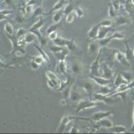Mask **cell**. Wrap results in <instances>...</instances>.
<instances>
[{
    "instance_id": "obj_1",
    "label": "cell",
    "mask_w": 134,
    "mask_h": 134,
    "mask_svg": "<svg viewBox=\"0 0 134 134\" xmlns=\"http://www.w3.org/2000/svg\"><path fill=\"white\" fill-rule=\"evenodd\" d=\"M104 104L101 101H99L97 100H91L88 99V100H85V99H82L80 102L78 103L77 108L76 110V113L79 114L80 112L83 111L86 109H88L93 108L97 106Z\"/></svg>"
},
{
    "instance_id": "obj_2",
    "label": "cell",
    "mask_w": 134,
    "mask_h": 134,
    "mask_svg": "<svg viewBox=\"0 0 134 134\" xmlns=\"http://www.w3.org/2000/svg\"><path fill=\"white\" fill-rule=\"evenodd\" d=\"M103 48L99 50L97 54V57L94 61L92 63L90 66V73L91 76H101V73H100V60L101 54H102Z\"/></svg>"
},
{
    "instance_id": "obj_3",
    "label": "cell",
    "mask_w": 134,
    "mask_h": 134,
    "mask_svg": "<svg viewBox=\"0 0 134 134\" xmlns=\"http://www.w3.org/2000/svg\"><path fill=\"white\" fill-rule=\"evenodd\" d=\"M112 115H113L112 111H98V112L93 113L91 115V118H89V119H85V118H77V119L97 122L100 121V119L105 118V117H109V116Z\"/></svg>"
},
{
    "instance_id": "obj_4",
    "label": "cell",
    "mask_w": 134,
    "mask_h": 134,
    "mask_svg": "<svg viewBox=\"0 0 134 134\" xmlns=\"http://www.w3.org/2000/svg\"><path fill=\"white\" fill-rule=\"evenodd\" d=\"M70 69L75 75H82L84 72V66L81 61L74 59L71 62Z\"/></svg>"
},
{
    "instance_id": "obj_5",
    "label": "cell",
    "mask_w": 134,
    "mask_h": 134,
    "mask_svg": "<svg viewBox=\"0 0 134 134\" xmlns=\"http://www.w3.org/2000/svg\"><path fill=\"white\" fill-rule=\"evenodd\" d=\"M134 87V80L133 81H131L129 83L126 84H123L121 85L118 86L117 87H116L115 89L111 92L109 94H107V97H111L114 95L115 93H119V92H125L128 91L129 90L131 89Z\"/></svg>"
},
{
    "instance_id": "obj_6",
    "label": "cell",
    "mask_w": 134,
    "mask_h": 134,
    "mask_svg": "<svg viewBox=\"0 0 134 134\" xmlns=\"http://www.w3.org/2000/svg\"><path fill=\"white\" fill-rule=\"evenodd\" d=\"M75 119H77V117L73 115H64L60 120L57 131L59 133L64 131L68 124Z\"/></svg>"
},
{
    "instance_id": "obj_7",
    "label": "cell",
    "mask_w": 134,
    "mask_h": 134,
    "mask_svg": "<svg viewBox=\"0 0 134 134\" xmlns=\"http://www.w3.org/2000/svg\"><path fill=\"white\" fill-rule=\"evenodd\" d=\"M82 88H83V90L87 93L88 94V99L92 100V95H93V91H94L95 86L93 82H91L90 81H85L82 82Z\"/></svg>"
},
{
    "instance_id": "obj_8",
    "label": "cell",
    "mask_w": 134,
    "mask_h": 134,
    "mask_svg": "<svg viewBox=\"0 0 134 134\" xmlns=\"http://www.w3.org/2000/svg\"><path fill=\"white\" fill-rule=\"evenodd\" d=\"M102 48V47L100 46L99 41L97 40H91L88 44V53L94 54H98L99 50Z\"/></svg>"
},
{
    "instance_id": "obj_9",
    "label": "cell",
    "mask_w": 134,
    "mask_h": 134,
    "mask_svg": "<svg viewBox=\"0 0 134 134\" xmlns=\"http://www.w3.org/2000/svg\"><path fill=\"white\" fill-rule=\"evenodd\" d=\"M90 78L92 81H93L94 83L97 84V85L100 86V87L109 85L113 81V79H106V78L101 76H90Z\"/></svg>"
},
{
    "instance_id": "obj_10",
    "label": "cell",
    "mask_w": 134,
    "mask_h": 134,
    "mask_svg": "<svg viewBox=\"0 0 134 134\" xmlns=\"http://www.w3.org/2000/svg\"><path fill=\"white\" fill-rule=\"evenodd\" d=\"M115 57L120 64L125 66H130V63L127 60L125 53L124 52H121L119 50H115Z\"/></svg>"
},
{
    "instance_id": "obj_11",
    "label": "cell",
    "mask_w": 134,
    "mask_h": 134,
    "mask_svg": "<svg viewBox=\"0 0 134 134\" xmlns=\"http://www.w3.org/2000/svg\"><path fill=\"white\" fill-rule=\"evenodd\" d=\"M101 76L108 79H113L115 76V72L111 69L109 65L107 63H104L103 68V74Z\"/></svg>"
},
{
    "instance_id": "obj_12",
    "label": "cell",
    "mask_w": 134,
    "mask_h": 134,
    "mask_svg": "<svg viewBox=\"0 0 134 134\" xmlns=\"http://www.w3.org/2000/svg\"><path fill=\"white\" fill-rule=\"evenodd\" d=\"M69 99L73 103H79L82 99V95L79 91H78L75 88L72 87L71 91H70V96H69Z\"/></svg>"
},
{
    "instance_id": "obj_13",
    "label": "cell",
    "mask_w": 134,
    "mask_h": 134,
    "mask_svg": "<svg viewBox=\"0 0 134 134\" xmlns=\"http://www.w3.org/2000/svg\"><path fill=\"white\" fill-rule=\"evenodd\" d=\"M96 126L98 128H109L111 129L113 127V122L111 121L109 119H108L107 117H105L103 119H100V121L97 122Z\"/></svg>"
},
{
    "instance_id": "obj_14",
    "label": "cell",
    "mask_w": 134,
    "mask_h": 134,
    "mask_svg": "<svg viewBox=\"0 0 134 134\" xmlns=\"http://www.w3.org/2000/svg\"><path fill=\"white\" fill-rule=\"evenodd\" d=\"M66 4L67 3L66 2V0H58V2L54 5V6L51 8V9L48 12L45 14V15H49L50 14L55 12H57V11L60 10V9H63Z\"/></svg>"
},
{
    "instance_id": "obj_15",
    "label": "cell",
    "mask_w": 134,
    "mask_h": 134,
    "mask_svg": "<svg viewBox=\"0 0 134 134\" xmlns=\"http://www.w3.org/2000/svg\"><path fill=\"white\" fill-rule=\"evenodd\" d=\"M123 43L125 45V54L127 60L131 63L134 60V57H133V50L130 48V45L128 44L127 41H123Z\"/></svg>"
},
{
    "instance_id": "obj_16",
    "label": "cell",
    "mask_w": 134,
    "mask_h": 134,
    "mask_svg": "<svg viewBox=\"0 0 134 134\" xmlns=\"http://www.w3.org/2000/svg\"><path fill=\"white\" fill-rule=\"evenodd\" d=\"M131 23V20L127 18L123 15H117L115 18V25L116 26H124L125 24H130Z\"/></svg>"
},
{
    "instance_id": "obj_17",
    "label": "cell",
    "mask_w": 134,
    "mask_h": 134,
    "mask_svg": "<svg viewBox=\"0 0 134 134\" xmlns=\"http://www.w3.org/2000/svg\"><path fill=\"white\" fill-rule=\"evenodd\" d=\"M100 27V24H98L94 25V26H93V27L88 31L87 34H88V38H90L91 40H96L97 37L98 36V34H99Z\"/></svg>"
},
{
    "instance_id": "obj_18",
    "label": "cell",
    "mask_w": 134,
    "mask_h": 134,
    "mask_svg": "<svg viewBox=\"0 0 134 134\" xmlns=\"http://www.w3.org/2000/svg\"><path fill=\"white\" fill-rule=\"evenodd\" d=\"M112 30H113V28L111 27H103V26H100V28H99V34H98V36L97 37L96 40H100V39H103V38L107 37V34L111 32Z\"/></svg>"
},
{
    "instance_id": "obj_19",
    "label": "cell",
    "mask_w": 134,
    "mask_h": 134,
    "mask_svg": "<svg viewBox=\"0 0 134 134\" xmlns=\"http://www.w3.org/2000/svg\"><path fill=\"white\" fill-rule=\"evenodd\" d=\"M36 38V36L34 34L31 32H28L25 35L24 38V42L25 44H31L35 41Z\"/></svg>"
},
{
    "instance_id": "obj_20",
    "label": "cell",
    "mask_w": 134,
    "mask_h": 134,
    "mask_svg": "<svg viewBox=\"0 0 134 134\" xmlns=\"http://www.w3.org/2000/svg\"><path fill=\"white\" fill-rule=\"evenodd\" d=\"M44 20H43V18L41 16L39 17V20L33 24V26L31 27L30 29L29 30V31L31 30H40V28L44 26Z\"/></svg>"
},
{
    "instance_id": "obj_21",
    "label": "cell",
    "mask_w": 134,
    "mask_h": 134,
    "mask_svg": "<svg viewBox=\"0 0 134 134\" xmlns=\"http://www.w3.org/2000/svg\"><path fill=\"white\" fill-rule=\"evenodd\" d=\"M126 83H129V82H127L125 79H124V78L122 76L121 74L120 73L118 74V75L115 76V81L114 82H113V85L115 87H117L118 86L121 85L123 84Z\"/></svg>"
},
{
    "instance_id": "obj_22",
    "label": "cell",
    "mask_w": 134,
    "mask_h": 134,
    "mask_svg": "<svg viewBox=\"0 0 134 134\" xmlns=\"http://www.w3.org/2000/svg\"><path fill=\"white\" fill-rule=\"evenodd\" d=\"M58 70L60 73H62L63 75H66L67 72V65L66 63L65 62V60H60L59 64H58Z\"/></svg>"
},
{
    "instance_id": "obj_23",
    "label": "cell",
    "mask_w": 134,
    "mask_h": 134,
    "mask_svg": "<svg viewBox=\"0 0 134 134\" xmlns=\"http://www.w3.org/2000/svg\"><path fill=\"white\" fill-rule=\"evenodd\" d=\"M63 14H64L63 9L55 12L54 14L53 17H52V20H53L54 23H59L62 18H63Z\"/></svg>"
},
{
    "instance_id": "obj_24",
    "label": "cell",
    "mask_w": 134,
    "mask_h": 134,
    "mask_svg": "<svg viewBox=\"0 0 134 134\" xmlns=\"http://www.w3.org/2000/svg\"><path fill=\"white\" fill-rule=\"evenodd\" d=\"M69 40H66V39H64V38H62V37H57L55 40H53V42L55 45H57V46H66L67 43L69 42Z\"/></svg>"
},
{
    "instance_id": "obj_25",
    "label": "cell",
    "mask_w": 134,
    "mask_h": 134,
    "mask_svg": "<svg viewBox=\"0 0 134 134\" xmlns=\"http://www.w3.org/2000/svg\"><path fill=\"white\" fill-rule=\"evenodd\" d=\"M70 53V51H69L68 49H64L61 52H58V53L54 54V56L58 58L59 60H65L66 57L68 56Z\"/></svg>"
},
{
    "instance_id": "obj_26",
    "label": "cell",
    "mask_w": 134,
    "mask_h": 134,
    "mask_svg": "<svg viewBox=\"0 0 134 134\" xmlns=\"http://www.w3.org/2000/svg\"><path fill=\"white\" fill-rule=\"evenodd\" d=\"M34 47L38 50V51L39 52V53H40V55L41 56V57H42V58L45 60L46 63H48L49 62H50V58H49L48 55L47 54V53H46V52H45V51H44L41 47L38 46V45H36V44H34Z\"/></svg>"
},
{
    "instance_id": "obj_27",
    "label": "cell",
    "mask_w": 134,
    "mask_h": 134,
    "mask_svg": "<svg viewBox=\"0 0 134 134\" xmlns=\"http://www.w3.org/2000/svg\"><path fill=\"white\" fill-rule=\"evenodd\" d=\"M111 129L115 133H124L127 131V128L124 125H115Z\"/></svg>"
},
{
    "instance_id": "obj_28",
    "label": "cell",
    "mask_w": 134,
    "mask_h": 134,
    "mask_svg": "<svg viewBox=\"0 0 134 134\" xmlns=\"http://www.w3.org/2000/svg\"><path fill=\"white\" fill-rule=\"evenodd\" d=\"M66 48L70 51V52H75L77 49V45L75 43L74 38L71 40H69V42L66 44Z\"/></svg>"
},
{
    "instance_id": "obj_29",
    "label": "cell",
    "mask_w": 134,
    "mask_h": 134,
    "mask_svg": "<svg viewBox=\"0 0 134 134\" xmlns=\"http://www.w3.org/2000/svg\"><path fill=\"white\" fill-rule=\"evenodd\" d=\"M113 38L111 36L109 37H105V38H103V39H100V40H97L99 41V44L101 47H104V46H107L110 42H111L112 40H113Z\"/></svg>"
},
{
    "instance_id": "obj_30",
    "label": "cell",
    "mask_w": 134,
    "mask_h": 134,
    "mask_svg": "<svg viewBox=\"0 0 134 134\" xmlns=\"http://www.w3.org/2000/svg\"><path fill=\"white\" fill-rule=\"evenodd\" d=\"M112 91L111 88L109 87L108 85L107 86H102V87H100V88L99 89V91H97V93H99V94H105V95H107V94H109Z\"/></svg>"
},
{
    "instance_id": "obj_31",
    "label": "cell",
    "mask_w": 134,
    "mask_h": 134,
    "mask_svg": "<svg viewBox=\"0 0 134 134\" xmlns=\"http://www.w3.org/2000/svg\"><path fill=\"white\" fill-rule=\"evenodd\" d=\"M49 50L51 51L52 53H53L54 54H56L58 53V52H61L62 50H64V48L63 46H57V45H53V46H50L49 47Z\"/></svg>"
},
{
    "instance_id": "obj_32",
    "label": "cell",
    "mask_w": 134,
    "mask_h": 134,
    "mask_svg": "<svg viewBox=\"0 0 134 134\" xmlns=\"http://www.w3.org/2000/svg\"><path fill=\"white\" fill-rule=\"evenodd\" d=\"M76 17V15L75 10L72 11L71 12L69 13V14H67L66 15V21L67 23H72V22L75 20Z\"/></svg>"
},
{
    "instance_id": "obj_33",
    "label": "cell",
    "mask_w": 134,
    "mask_h": 134,
    "mask_svg": "<svg viewBox=\"0 0 134 134\" xmlns=\"http://www.w3.org/2000/svg\"><path fill=\"white\" fill-rule=\"evenodd\" d=\"M109 9H108V14L111 18H115L117 16V11L114 9L111 3H109L108 5Z\"/></svg>"
},
{
    "instance_id": "obj_34",
    "label": "cell",
    "mask_w": 134,
    "mask_h": 134,
    "mask_svg": "<svg viewBox=\"0 0 134 134\" xmlns=\"http://www.w3.org/2000/svg\"><path fill=\"white\" fill-rule=\"evenodd\" d=\"M71 88L72 87L70 85H69L66 87H64V88L63 90V94L64 99H65V100H68V99H69V96H70Z\"/></svg>"
},
{
    "instance_id": "obj_35",
    "label": "cell",
    "mask_w": 134,
    "mask_h": 134,
    "mask_svg": "<svg viewBox=\"0 0 134 134\" xmlns=\"http://www.w3.org/2000/svg\"><path fill=\"white\" fill-rule=\"evenodd\" d=\"M28 32V31L27 30L24 29V28H20L18 29V30L17 31V33H16V39H20L23 36H25L26 34Z\"/></svg>"
},
{
    "instance_id": "obj_36",
    "label": "cell",
    "mask_w": 134,
    "mask_h": 134,
    "mask_svg": "<svg viewBox=\"0 0 134 134\" xmlns=\"http://www.w3.org/2000/svg\"><path fill=\"white\" fill-rule=\"evenodd\" d=\"M58 27H59V23H54V24L51 25L48 27V29L46 30V32H47L48 34H49L51 32L58 30Z\"/></svg>"
},
{
    "instance_id": "obj_37",
    "label": "cell",
    "mask_w": 134,
    "mask_h": 134,
    "mask_svg": "<svg viewBox=\"0 0 134 134\" xmlns=\"http://www.w3.org/2000/svg\"><path fill=\"white\" fill-rule=\"evenodd\" d=\"M5 30L9 36H12L14 34V27L12 25L9 23H7L5 25Z\"/></svg>"
},
{
    "instance_id": "obj_38",
    "label": "cell",
    "mask_w": 134,
    "mask_h": 134,
    "mask_svg": "<svg viewBox=\"0 0 134 134\" xmlns=\"http://www.w3.org/2000/svg\"><path fill=\"white\" fill-rule=\"evenodd\" d=\"M112 38H113V40H124L125 38V36H124V34L121 33V32H115L114 33L111 35Z\"/></svg>"
},
{
    "instance_id": "obj_39",
    "label": "cell",
    "mask_w": 134,
    "mask_h": 134,
    "mask_svg": "<svg viewBox=\"0 0 134 134\" xmlns=\"http://www.w3.org/2000/svg\"><path fill=\"white\" fill-rule=\"evenodd\" d=\"M122 76L124 78V79L127 81V82H130L131 81V79H132V76H131V72L127 71H123L121 72Z\"/></svg>"
},
{
    "instance_id": "obj_40",
    "label": "cell",
    "mask_w": 134,
    "mask_h": 134,
    "mask_svg": "<svg viewBox=\"0 0 134 134\" xmlns=\"http://www.w3.org/2000/svg\"><path fill=\"white\" fill-rule=\"evenodd\" d=\"M74 7L72 5V4L71 3H67L66 5L65 6H64V9H63V12H64V14H69V13H70L72 11L74 10Z\"/></svg>"
},
{
    "instance_id": "obj_41",
    "label": "cell",
    "mask_w": 134,
    "mask_h": 134,
    "mask_svg": "<svg viewBox=\"0 0 134 134\" xmlns=\"http://www.w3.org/2000/svg\"><path fill=\"white\" fill-rule=\"evenodd\" d=\"M99 24L100 26H103V27H111V26L113 24V21H112V20L107 19V20H103Z\"/></svg>"
},
{
    "instance_id": "obj_42",
    "label": "cell",
    "mask_w": 134,
    "mask_h": 134,
    "mask_svg": "<svg viewBox=\"0 0 134 134\" xmlns=\"http://www.w3.org/2000/svg\"><path fill=\"white\" fill-rule=\"evenodd\" d=\"M45 75L48 79H59L58 76L56 75V74L54 73L53 72L50 71V70H47L45 73Z\"/></svg>"
},
{
    "instance_id": "obj_43",
    "label": "cell",
    "mask_w": 134,
    "mask_h": 134,
    "mask_svg": "<svg viewBox=\"0 0 134 134\" xmlns=\"http://www.w3.org/2000/svg\"><path fill=\"white\" fill-rule=\"evenodd\" d=\"M74 10H75L76 16H77L78 18H82L84 15V14H85V12H84L83 9L80 8V7H76Z\"/></svg>"
},
{
    "instance_id": "obj_44",
    "label": "cell",
    "mask_w": 134,
    "mask_h": 134,
    "mask_svg": "<svg viewBox=\"0 0 134 134\" xmlns=\"http://www.w3.org/2000/svg\"><path fill=\"white\" fill-rule=\"evenodd\" d=\"M34 61H35L36 63H38L39 65H42V64H44V63H46V61L44 58H42V57H41L40 55H38V56H36V57H34L33 60Z\"/></svg>"
},
{
    "instance_id": "obj_45",
    "label": "cell",
    "mask_w": 134,
    "mask_h": 134,
    "mask_svg": "<svg viewBox=\"0 0 134 134\" xmlns=\"http://www.w3.org/2000/svg\"><path fill=\"white\" fill-rule=\"evenodd\" d=\"M111 3L117 12L119 10V8H120V2H119V0H112V2Z\"/></svg>"
},
{
    "instance_id": "obj_46",
    "label": "cell",
    "mask_w": 134,
    "mask_h": 134,
    "mask_svg": "<svg viewBox=\"0 0 134 134\" xmlns=\"http://www.w3.org/2000/svg\"><path fill=\"white\" fill-rule=\"evenodd\" d=\"M42 14V8L40 7H38L36 9L34 10L33 13V18H36V17H40Z\"/></svg>"
},
{
    "instance_id": "obj_47",
    "label": "cell",
    "mask_w": 134,
    "mask_h": 134,
    "mask_svg": "<svg viewBox=\"0 0 134 134\" xmlns=\"http://www.w3.org/2000/svg\"><path fill=\"white\" fill-rule=\"evenodd\" d=\"M57 37H58V32H57V31L52 32L48 34L49 39H50V40H52V41H53L54 40H55Z\"/></svg>"
},
{
    "instance_id": "obj_48",
    "label": "cell",
    "mask_w": 134,
    "mask_h": 134,
    "mask_svg": "<svg viewBox=\"0 0 134 134\" xmlns=\"http://www.w3.org/2000/svg\"><path fill=\"white\" fill-rule=\"evenodd\" d=\"M40 66L39 64H38V63H36L35 62V61H31L30 62V66L31 68H32V70H37L39 69V68H40Z\"/></svg>"
},
{
    "instance_id": "obj_49",
    "label": "cell",
    "mask_w": 134,
    "mask_h": 134,
    "mask_svg": "<svg viewBox=\"0 0 134 134\" xmlns=\"http://www.w3.org/2000/svg\"><path fill=\"white\" fill-rule=\"evenodd\" d=\"M25 11L27 14H30L32 12H34V5H26L25 8Z\"/></svg>"
},
{
    "instance_id": "obj_50",
    "label": "cell",
    "mask_w": 134,
    "mask_h": 134,
    "mask_svg": "<svg viewBox=\"0 0 134 134\" xmlns=\"http://www.w3.org/2000/svg\"><path fill=\"white\" fill-rule=\"evenodd\" d=\"M69 133H79V130L76 129L75 127L72 126L71 127V129H70Z\"/></svg>"
},
{
    "instance_id": "obj_51",
    "label": "cell",
    "mask_w": 134,
    "mask_h": 134,
    "mask_svg": "<svg viewBox=\"0 0 134 134\" xmlns=\"http://www.w3.org/2000/svg\"><path fill=\"white\" fill-rule=\"evenodd\" d=\"M132 119H133V124H132V126H131V129L130 130V131H134V104H133V108Z\"/></svg>"
},
{
    "instance_id": "obj_52",
    "label": "cell",
    "mask_w": 134,
    "mask_h": 134,
    "mask_svg": "<svg viewBox=\"0 0 134 134\" xmlns=\"http://www.w3.org/2000/svg\"><path fill=\"white\" fill-rule=\"evenodd\" d=\"M8 66H8V64H4V63L0 60V68H3V69H4V68H7V67Z\"/></svg>"
},
{
    "instance_id": "obj_53",
    "label": "cell",
    "mask_w": 134,
    "mask_h": 134,
    "mask_svg": "<svg viewBox=\"0 0 134 134\" xmlns=\"http://www.w3.org/2000/svg\"><path fill=\"white\" fill-rule=\"evenodd\" d=\"M131 1H132V2H133V4H134V0H131Z\"/></svg>"
},
{
    "instance_id": "obj_54",
    "label": "cell",
    "mask_w": 134,
    "mask_h": 134,
    "mask_svg": "<svg viewBox=\"0 0 134 134\" xmlns=\"http://www.w3.org/2000/svg\"><path fill=\"white\" fill-rule=\"evenodd\" d=\"M133 57H134V50H133Z\"/></svg>"
},
{
    "instance_id": "obj_55",
    "label": "cell",
    "mask_w": 134,
    "mask_h": 134,
    "mask_svg": "<svg viewBox=\"0 0 134 134\" xmlns=\"http://www.w3.org/2000/svg\"><path fill=\"white\" fill-rule=\"evenodd\" d=\"M133 104H134V100H133Z\"/></svg>"
}]
</instances>
